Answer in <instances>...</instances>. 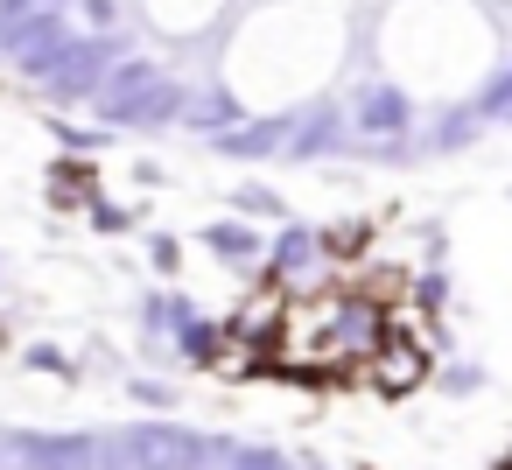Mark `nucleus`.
Here are the masks:
<instances>
[{"instance_id": "nucleus-1", "label": "nucleus", "mask_w": 512, "mask_h": 470, "mask_svg": "<svg viewBox=\"0 0 512 470\" xmlns=\"http://www.w3.org/2000/svg\"><path fill=\"white\" fill-rule=\"evenodd\" d=\"M50 134L64 141V155H99V148H106V127H71V120H50Z\"/></svg>"}, {"instance_id": "nucleus-3", "label": "nucleus", "mask_w": 512, "mask_h": 470, "mask_svg": "<svg viewBox=\"0 0 512 470\" xmlns=\"http://www.w3.org/2000/svg\"><path fill=\"white\" fill-rule=\"evenodd\" d=\"M85 211H92V225L99 232H127L134 218H127V204H106V197H85Z\"/></svg>"}, {"instance_id": "nucleus-4", "label": "nucleus", "mask_w": 512, "mask_h": 470, "mask_svg": "<svg viewBox=\"0 0 512 470\" xmlns=\"http://www.w3.org/2000/svg\"><path fill=\"white\" fill-rule=\"evenodd\" d=\"M148 253H155V267H176V239H162V232L148 239Z\"/></svg>"}, {"instance_id": "nucleus-2", "label": "nucleus", "mask_w": 512, "mask_h": 470, "mask_svg": "<svg viewBox=\"0 0 512 470\" xmlns=\"http://www.w3.org/2000/svg\"><path fill=\"white\" fill-rule=\"evenodd\" d=\"M204 246L225 253V260H246V253H253V232H239V225H204Z\"/></svg>"}, {"instance_id": "nucleus-5", "label": "nucleus", "mask_w": 512, "mask_h": 470, "mask_svg": "<svg viewBox=\"0 0 512 470\" xmlns=\"http://www.w3.org/2000/svg\"><path fill=\"white\" fill-rule=\"evenodd\" d=\"M0 274H8V260H0Z\"/></svg>"}]
</instances>
